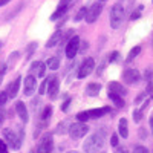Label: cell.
<instances>
[{
	"instance_id": "6da1fadb",
	"label": "cell",
	"mask_w": 153,
	"mask_h": 153,
	"mask_svg": "<svg viewBox=\"0 0 153 153\" xmlns=\"http://www.w3.org/2000/svg\"><path fill=\"white\" fill-rule=\"evenodd\" d=\"M104 141H106V132L104 130L97 132L84 141L83 149H84L86 153H97L98 150H101L104 147Z\"/></svg>"
},
{
	"instance_id": "7a4b0ae2",
	"label": "cell",
	"mask_w": 153,
	"mask_h": 153,
	"mask_svg": "<svg viewBox=\"0 0 153 153\" xmlns=\"http://www.w3.org/2000/svg\"><path fill=\"white\" fill-rule=\"evenodd\" d=\"M110 112V107H100V109H91V110H84V112H80L76 115V120L78 123H84L87 120H97V118H101L104 117L106 113Z\"/></svg>"
},
{
	"instance_id": "3957f363",
	"label": "cell",
	"mask_w": 153,
	"mask_h": 153,
	"mask_svg": "<svg viewBox=\"0 0 153 153\" xmlns=\"http://www.w3.org/2000/svg\"><path fill=\"white\" fill-rule=\"evenodd\" d=\"M123 20H124V8L120 3H117L110 11V26L113 29H118L121 26Z\"/></svg>"
},
{
	"instance_id": "277c9868",
	"label": "cell",
	"mask_w": 153,
	"mask_h": 153,
	"mask_svg": "<svg viewBox=\"0 0 153 153\" xmlns=\"http://www.w3.org/2000/svg\"><path fill=\"white\" fill-rule=\"evenodd\" d=\"M87 132H89V127L84 123H74L69 127V135L72 139H80V138L86 136Z\"/></svg>"
},
{
	"instance_id": "5b68a950",
	"label": "cell",
	"mask_w": 153,
	"mask_h": 153,
	"mask_svg": "<svg viewBox=\"0 0 153 153\" xmlns=\"http://www.w3.org/2000/svg\"><path fill=\"white\" fill-rule=\"evenodd\" d=\"M101 11H103V3L101 2H97L95 3H92L91 6L87 8V12H86V22L87 23H94L98 17H100V14H101Z\"/></svg>"
},
{
	"instance_id": "8992f818",
	"label": "cell",
	"mask_w": 153,
	"mask_h": 153,
	"mask_svg": "<svg viewBox=\"0 0 153 153\" xmlns=\"http://www.w3.org/2000/svg\"><path fill=\"white\" fill-rule=\"evenodd\" d=\"M54 149V139H52V135L51 133H45L38 143V147H37V153H51Z\"/></svg>"
},
{
	"instance_id": "52a82bcc",
	"label": "cell",
	"mask_w": 153,
	"mask_h": 153,
	"mask_svg": "<svg viewBox=\"0 0 153 153\" xmlns=\"http://www.w3.org/2000/svg\"><path fill=\"white\" fill-rule=\"evenodd\" d=\"M3 136H5V139L8 141V144H9V147L12 150H19L20 149L22 141H20V138L17 136V133L12 130V129H5L3 130Z\"/></svg>"
},
{
	"instance_id": "ba28073f",
	"label": "cell",
	"mask_w": 153,
	"mask_h": 153,
	"mask_svg": "<svg viewBox=\"0 0 153 153\" xmlns=\"http://www.w3.org/2000/svg\"><path fill=\"white\" fill-rule=\"evenodd\" d=\"M80 37H76V35H74L71 40L68 42V45H66V57L68 58H74L76 54H78V51H80Z\"/></svg>"
},
{
	"instance_id": "9c48e42d",
	"label": "cell",
	"mask_w": 153,
	"mask_h": 153,
	"mask_svg": "<svg viewBox=\"0 0 153 153\" xmlns=\"http://www.w3.org/2000/svg\"><path fill=\"white\" fill-rule=\"evenodd\" d=\"M94 68H95L94 58L87 57V58L81 63V66H80V69H78V78H86L87 75H91L92 71H94Z\"/></svg>"
},
{
	"instance_id": "30bf717a",
	"label": "cell",
	"mask_w": 153,
	"mask_h": 153,
	"mask_svg": "<svg viewBox=\"0 0 153 153\" xmlns=\"http://www.w3.org/2000/svg\"><path fill=\"white\" fill-rule=\"evenodd\" d=\"M72 3H74V0H60L58 8L55 9L54 14L51 16V20H57V19H60L61 16H65V14H66V11L71 8Z\"/></svg>"
},
{
	"instance_id": "8fae6325",
	"label": "cell",
	"mask_w": 153,
	"mask_h": 153,
	"mask_svg": "<svg viewBox=\"0 0 153 153\" xmlns=\"http://www.w3.org/2000/svg\"><path fill=\"white\" fill-rule=\"evenodd\" d=\"M58 87H60V81L57 76H51V78H48V89L46 92L49 94L51 98H57V94H58Z\"/></svg>"
},
{
	"instance_id": "7c38bea8",
	"label": "cell",
	"mask_w": 153,
	"mask_h": 153,
	"mask_svg": "<svg viewBox=\"0 0 153 153\" xmlns=\"http://www.w3.org/2000/svg\"><path fill=\"white\" fill-rule=\"evenodd\" d=\"M123 80L127 84H135L139 81V72L136 69H126L123 72Z\"/></svg>"
},
{
	"instance_id": "4fadbf2b",
	"label": "cell",
	"mask_w": 153,
	"mask_h": 153,
	"mask_svg": "<svg viewBox=\"0 0 153 153\" xmlns=\"http://www.w3.org/2000/svg\"><path fill=\"white\" fill-rule=\"evenodd\" d=\"M35 76L34 75H28L26 78H25V84H23V94L26 97H31L35 91Z\"/></svg>"
},
{
	"instance_id": "5bb4252c",
	"label": "cell",
	"mask_w": 153,
	"mask_h": 153,
	"mask_svg": "<svg viewBox=\"0 0 153 153\" xmlns=\"http://www.w3.org/2000/svg\"><path fill=\"white\" fill-rule=\"evenodd\" d=\"M16 110H17V113H19L20 120H22L23 123H28V120H29V117H28V109H26V106H25L23 101H17V103H16Z\"/></svg>"
},
{
	"instance_id": "9a60e30c",
	"label": "cell",
	"mask_w": 153,
	"mask_h": 153,
	"mask_svg": "<svg viewBox=\"0 0 153 153\" xmlns=\"http://www.w3.org/2000/svg\"><path fill=\"white\" fill-rule=\"evenodd\" d=\"M109 92L117 94V95L123 97V95H126V94H127V89H126L123 84L117 83V81H112V83H109Z\"/></svg>"
},
{
	"instance_id": "2e32d148",
	"label": "cell",
	"mask_w": 153,
	"mask_h": 153,
	"mask_svg": "<svg viewBox=\"0 0 153 153\" xmlns=\"http://www.w3.org/2000/svg\"><path fill=\"white\" fill-rule=\"evenodd\" d=\"M20 76L19 78H16L14 81H12L9 86H8V91H6V95L9 97V98H16V95L19 94V87H20Z\"/></svg>"
},
{
	"instance_id": "e0dca14e",
	"label": "cell",
	"mask_w": 153,
	"mask_h": 153,
	"mask_svg": "<svg viewBox=\"0 0 153 153\" xmlns=\"http://www.w3.org/2000/svg\"><path fill=\"white\" fill-rule=\"evenodd\" d=\"M100 91H101V84H98V83H91L86 87V92L89 97H97L100 94Z\"/></svg>"
},
{
	"instance_id": "ac0fdd59",
	"label": "cell",
	"mask_w": 153,
	"mask_h": 153,
	"mask_svg": "<svg viewBox=\"0 0 153 153\" xmlns=\"http://www.w3.org/2000/svg\"><path fill=\"white\" fill-rule=\"evenodd\" d=\"M118 133H120L124 139L129 136V129H127V120H126V118H121L120 123H118Z\"/></svg>"
},
{
	"instance_id": "d6986e66",
	"label": "cell",
	"mask_w": 153,
	"mask_h": 153,
	"mask_svg": "<svg viewBox=\"0 0 153 153\" xmlns=\"http://www.w3.org/2000/svg\"><path fill=\"white\" fill-rule=\"evenodd\" d=\"M61 35H63V31H57L52 37L48 40V43H46V48H54L57 43H60V40H61Z\"/></svg>"
},
{
	"instance_id": "ffe728a7",
	"label": "cell",
	"mask_w": 153,
	"mask_h": 153,
	"mask_svg": "<svg viewBox=\"0 0 153 153\" xmlns=\"http://www.w3.org/2000/svg\"><path fill=\"white\" fill-rule=\"evenodd\" d=\"M109 98H110V101H112V103L117 106V107H124V100H123V97L109 92Z\"/></svg>"
},
{
	"instance_id": "44dd1931",
	"label": "cell",
	"mask_w": 153,
	"mask_h": 153,
	"mask_svg": "<svg viewBox=\"0 0 153 153\" xmlns=\"http://www.w3.org/2000/svg\"><path fill=\"white\" fill-rule=\"evenodd\" d=\"M51 115H52V106H46L45 110L42 112V117H40V118H42V126H43V127L46 126V121L51 118Z\"/></svg>"
},
{
	"instance_id": "7402d4cb",
	"label": "cell",
	"mask_w": 153,
	"mask_h": 153,
	"mask_svg": "<svg viewBox=\"0 0 153 153\" xmlns=\"http://www.w3.org/2000/svg\"><path fill=\"white\" fill-rule=\"evenodd\" d=\"M46 66H48L49 69H52V71H57V69L60 68V60H58V57L49 58V60L46 61Z\"/></svg>"
},
{
	"instance_id": "603a6c76",
	"label": "cell",
	"mask_w": 153,
	"mask_h": 153,
	"mask_svg": "<svg viewBox=\"0 0 153 153\" xmlns=\"http://www.w3.org/2000/svg\"><path fill=\"white\" fill-rule=\"evenodd\" d=\"M139 52H141V46H135V48H133V49L130 51V52H129V57L126 58V61H127V63L133 61V58H135V57H136V55H138Z\"/></svg>"
},
{
	"instance_id": "cb8c5ba5",
	"label": "cell",
	"mask_w": 153,
	"mask_h": 153,
	"mask_svg": "<svg viewBox=\"0 0 153 153\" xmlns=\"http://www.w3.org/2000/svg\"><path fill=\"white\" fill-rule=\"evenodd\" d=\"M20 57V54L19 52H12L11 55H9V58H8V61L5 63V65H6V68H11L12 65H14V63L17 61V58Z\"/></svg>"
},
{
	"instance_id": "d4e9b609",
	"label": "cell",
	"mask_w": 153,
	"mask_h": 153,
	"mask_svg": "<svg viewBox=\"0 0 153 153\" xmlns=\"http://www.w3.org/2000/svg\"><path fill=\"white\" fill-rule=\"evenodd\" d=\"M86 12H87V9H86V6H83L78 12H76V16H75V19H74V20H75V22H81V20L86 17Z\"/></svg>"
},
{
	"instance_id": "484cf974",
	"label": "cell",
	"mask_w": 153,
	"mask_h": 153,
	"mask_svg": "<svg viewBox=\"0 0 153 153\" xmlns=\"http://www.w3.org/2000/svg\"><path fill=\"white\" fill-rule=\"evenodd\" d=\"M45 72H46V65L40 61V65L37 68V76H45Z\"/></svg>"
},
{
	"instance_id": "4316f807",
	"label": "cell",
	"mask_w": 153,
	"mask_h": 153,
	"mask_svg": "<svg viewBox=\"0 0 153 153\" xmlns=\"http://www.w3.org/2000/svg\"><path fill=\"white\" fill-rule=\"evenodd\" d=\"M37 48V43H31L28 48H26V60L28 58H31V55L34 54V49Z\"/></svg>"
},
{
	"instance_id": "83f0119b",
	"label": "cell",
	"mask_w": 153,
	"mask_h": 153,
	"mask_svg": "<svg viewBox=\"0 0 153 153\" xmlns=\"http://www.w3.org/2000/svg\"><path fill=\"white\" fill-rule=\"evenodd\" d=\"M58 135H63V133H66V121H63L61 124L57 126V130H55Z\"/></svg>"
},
{
	"instance_id": "f1b7e54d",
	"label": "cell",
	"mask_w": 153,
	"mask_h": 153,
	"mask_svg": "<svg viewBox=\"0 0 153 153\" xmlns=\"http://www.w3.org/2000/svg\"><path fill=\"white\" fill-rule=\"evenodd\" d=\"M141 115H143V110H133V120H135V123H139L141 121Z\"/></svg>"
},
{
	"instance_id": "f546056e",
	"label": "cell",
	"mask_w": 153,
	"mask_h": 153,
	"mask_svg": "<svg viewBox=\"0 0 153 153\" xmlns=\"http://www.w3.org/2000/svg\"><path fill=\"white\" fill-rule=\"evenodd\" d=\"M6 100H8V95H6V92H0V109H2V107L5 106Z\"/></svg>"
},
{
	"instance_id": "4dcf8cb0",
	"label": "cell",
	"mask_w": 153,
	"mask_h": 153,
	"mask_svg": "<svg viewBox=\"0 0 153 153\" xmlns=\"http://www.w3.org/2000/svg\"><path fill=\"white\" fill-rule=\"evenodd\" d=\"M133 153H149V150H147L144 146H138V147H135Z\"/></svg>"
},
{
	"instance_id": "1f68e13d",
	"label": "cell",
	"mask_w": 153,
	"mask_h": 153,
	"mask_svg": "<svg viewBox=\"0 0 153 153\" xmlns=\"http://www.w3.org/2000/svg\"><path fill=\"white\" fill-rule=\"evenodd\" d=\"M110 146L112 147H118V136L117 135H112L110 136Z\"/></svg>"
},
{
	"instance_id": "d6a6232c",
	"label": "cell",
	"mask_w": 153,
	"mask_h": 153,
	"mask_svg": "<svg viewBox=\"0 0 153 153\" xmlns=\"http://www.w3.org/2000/svg\"><path fill=\"white\" fill-rule=\"evenodd\" d=\"M118 58H120V52H117V51H115V52H112V54H110L109 61H110V63H113V61H117Z\"/></svg>"
},
{
	"instance_id": "836d02e7",
	"label": "cell",
	"mask_w": 153,
	"mask_h": 153,
	"mask_svg": "<svg viewBox=\"0 0 153 153\" xmlns=\"http://www.w3.org/2000/svg\"><path fill=\"white\" fill-rule=\"evenodd\" d=\"M6 65L3 63V65H0V83H2V80H3V75H5V72H6Z\"/></svg>"
},
{
	"instance_id": "e575fe53",
	"label": "cell",
	"mask_w": 153,
	"mask_h": 153,
	"mask_svg": "<svg viewBox=\"0 0 153 153\" xmlns=\"http://www.w3.org/2000/svg\"><path fill=\"white\" fill-rule=\"evenodd\" d=\"M0 153H8V147H6V143L0 139Z\"/></svg>"
},
{
	"instance_id": "d590c367",
	"label": "cell",
	"mask_w": 153,
	"mask_h": 153,
	"mask_svg": "<svg viewBox=\"0 0 153 153\" xmlns=\"http://www.w3.org/2000/svg\"><path fill=\"white\" fill-rule=\"evenodd\" d=\"M46 89H48V80H45V81L42 83V86H40V94H42V95L46 94Z\"/></svg>"
},
{
	"instance_id": "8d00e7d4",
	"label": "cell",
	"mask_w": 153,
	"mask_h": 153,
	"mask_svg": "<svg viewBox=\"0 0 153 153\" xmlns=\"http://www.w3.org/2000/svg\"><path fill=\"white\" fill-rule=\"evenodd\" d=\"M69 104H71V100L68 98V100L65 101V103H63V106H61V110H63V112H68V109H69Z\"/></svg>"
},
{
	"instance_id": "74e56055",
	"label": "cell",
	"mask_w": 153,
	"mask_h": 153,
	"mask_svg": "<svg viewBox=\"0 0 153 153\" xmlns=\"http://www.w3.org/2000/svg\"><path fill=\"white\" fill-rule=\"evenodd\" d=\"M141 9H143V6H139V9H138L136 12H133V14H132V20H136V19L139 17V14H141Z\"/></svg>"
},
{
	"instance_id": "f35d334b",
	"label": "cell",
	"mask_w": 153,
	"mask_h": 153,
	"mask_svg": "<svg viewBox=\"0 0 153 153\" xmlns=\"http://www.w3.org/2000/svg\"><path fill=\"white\" fill-rule=\"evenodd\" d=\"M146 80L147 81H152V69H147L146 71Z\"/></svg>"
},
{
	"instance_id": "ab89813d",
	"label": "cell",
	"mask_w": 153,
	"mask_h": 153,
	"mask_svg": "<svg viewBox=\"0 0 153 153\" xmlns=\"http://www.w3.org/2000/svg\"><path fill=\"white\" fill-rule=\"evenodd\" d=\"M38 65H40V61H34V63H32V68H31V72H37Z\"/></svg>"
},
{
	"instance_id": "60d3db41",
	"label": "cell",
	"mask_w": 153,
	"mask_h": 153,
	"mask_svg": "<svg viewBox=\"0 0 153 153\" xmlns=\"http://www.w3.org/2000/svg\"><path fill=\"white\" fill-rule=\"evenodd\" d=\"M8 2H11V0H0V6H3V5H6Z\"/></svg>"
},
{
	"instance_id": "b9f144b4",
	"label": "cell",
	"mask_w": 153,
	"mask_h": 153,
	"mask_svg": "<svg viewBox=\"0 0 153 153\" xmlns=\"http://www.w3.org/2000/svg\"><path fill=\"white\" fill-rule=\"evenodd\" d=\"M117 153H127V150H126V149H118Z\"/></svg>"
},
{
	"instance_id": "7bdbcfd3",
	"label": "cell",
	"mask_w": 153,
	"mask_h": 153,
	"mask_svg": "<svg viewBox=\"0 0 153 153\" xmlns=\"http://www.w3.org/2000/svg\"><path fill=\"white\" fill-rule=\"evenodd\" d=\"M150 127H152V133H153V117L150 118Z\"/></svg>"
},
{
	"instance_id": "ee69618b",
	"label": "cell",
	"mask_w": 153,
	"mask_h": 153,
	"mask_svg": "<svg viewBox=\"0 0 153 153\" xmlns=\"http://www.w3.org/2000/svg\"><path fill=\"white\" fill-rule=\"evenodd\" d=\"M2 123H3V115H0V126H2Z\"/></svg>"
},
{
	"instance_id": "f6af8a7d",
	"label": "cell",
	"mask_w": 153,
	"mask_h": 153,
	"mask_svg": "<svg viewBox=\"0 0 153 153\" xmlns=\"http://www.w3.org/2000/svg\"><path fill=\"white\" fill-rule=\"evenodd\" d=\"M68 153H80V152H68Z\"/></svg>"
},
{
	"instance_id": "bcb514c9",
	"label": "cell",
	"mask_w": 153,
	"mask_h": 153,
	"mask_svg": "<svg viewBox=\"0 0 153 153\" xmlns=\"http://www.w3.org/2000/svg\"><path fill=\"white\" fill-rule=\"evenodd\" d=\"M98 2H101V3H103V2H106V0H98Z\"/></svg>"
},
{
	"instance_id": "7dc6e473",
	"label": "cell",
	"mask_w": 153,
	"mask_h": 153,
	"mask_svg": "<svg viewBox=\"0 0 153 153\" xmlns=\"http://www.w3.org/2000/svg\"><path fill=\"white\" fill-rule=\"evenodd\" d=\"M152 48H153V40H152Z\"/></svg>"
},
{
	"instance_id": "c3c4849f",
	"label": "cell",
	"mask_w": 153,
	"mask_h": 153,
	"mask_svg": "<svg viewBox=\"0 0 153 153\" xmlns=\"http://www.w3.org/2000/svg\"><path fill=\"white\" fill-rule=\"evenodd\" d=\"M0 48H2V43H0Z\"/></svg>"
}]
</instances>
